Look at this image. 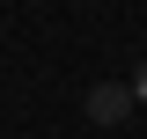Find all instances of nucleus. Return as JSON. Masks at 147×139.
<instances>
[{
  "label": "nucleus",
  "instance_id": "obj_1",
  "mask_svg": "<svg viewBox=\"0 0 147 139\" xmlns=\"http://www.w3.org/2000/svg\"><path fill=\"white\" fill-rule=\"evenodd\" d=\"M81 110H88V124H125V117H132V88H118V81H96Z\"/></svg>",
  "mask_w": 147,
  "mask_h": 139
},
{
  "label": "nucleus",
  "instance_id": "obj_2",
  "mask_svg": "<svg viewBox=\"0 0 147 139\" xmlns=\"http://www.w3.org/2000/svg\"><path fill=\"white\" fill-rule=\"evenodd\" d=\"M132 103H147V66H140V73H132Z\"/></svg>",
  "mask_w": 147,
  "mask_h": 139
}]
</instances>
